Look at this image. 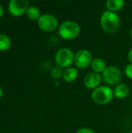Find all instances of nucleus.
<instances>
[{"instance_id": "nucleus-1", "label": "nucleus", "mask_w": 132, "mask_h": 133, "mask_svg": "<svg viewBox=\"0 0 132 133\" xmlns=\"http://www.w3.org/2000/svg\"><path fill=\"white\" fill-rule=\"evenodd\" d=\"M100 25L106 32L114 33L119 28L120 18L116 12L107 10L100 16Z\"/></svg>"}, {"instance_id": "nucleus-2", "label": "nucleus", "mask_w": 132, "mask_h": 133, "mask_svg": "<svg viewBox=\"0 0 132 133\" xmlns=\"http://www.w3.org/2000/svg\"><path fill=\"white\" fill-rule=\"evenodd\" d=\"M79 24L73 20H66L61 23L58 27V34L65 40H73L80 33Z\"/></svg>"}, {"instance_id": "nucleus-3", "label": "nucleus", "mask_w": 132, "mask_h": 133, "mask_svg": "<svg viewBox=\"0 0 132 133\" xmlns=\"http://www.w3.org/2000/svg\"><path fill=\"white\" fill-rule=\"evenodd\" d=\"M113 90L107 86H100L93 90L92 93L93 101L100 105H105L109 104L114 97Z\"/></svg>"}, {"instance_id": "nucleus-4", "label": "nucleus", "mask_w": 132, "mask_h": 133, "mask_svg": "<svg viewBox=\"0 0 132 133\" xmlns=\"http://www.w3.org/2000/svg\"><path fill=\"white\" fill-rule=\"evenodd\" d=\"M75 59V55L73 51L68 48H60L55 54L54 60L57 65L61 69L68 68Z\"/></svg>"}, {"instance_id": "nucleus-5", "label": "nucleus", "mask_w": 132, "mask_h": 133, "mask_svg": "<svg viewBox=\"0 0 132 133\" xmlns=\"http://www.w3.org/2000/svg\"><path fill=\"white\" fill-rule=\"evenodd\" d=\"M102 80L109 86H117L120 84L122 79L121 70L116 66H108L101 75Z\"/></svg>"}, {"instance_id": "nucleus-6", "label": "nucleus", "mask_w": 132, "mask_h": 133, "mask_svg": "<svg viewBox=\"0 0 132 133\" xmlns=\"http://www.w3.org/2000/svg\"><path fill=\"white\" fill-rule=\"evenodd\" d=\"M93 56L91 52L87 49H81L75 55L74 63L75 67L80 69H85L91 65Z\"/></svg>"}, {"instance_id": "nucleus-7", "label": "nucleus", "mask_w": 132, "mask_h": 133, "mask_svg": "<svg viewBox=\"0 0 132 133\" xmlns=\"http://www.w3.org/2000/svg\"><path fill=\"white\" fill-rule=\"evenodd\" d=\"M39 27L47 32L54 30L58 26V19L51 14H43L37 21Z\"/></svg>"}, {"instance_id": "nucleus-8", "label": "nucleus", "mask_w": 132, "mask_h": 133, "mask_svg": "<svg viewBox=\"0 0 132 133\" xmlns=\"http://www.w3.org/2000/svg\"><path fill=\"white\" fill-rule=\"evenodd\" d=\"M29 8L27 0H11L9 3V10L13 16H21Z\"/></svg>"}, {"instance_id": "nucleus-9", "label": "nucleus", "mask_w": 132, "mask_h": 133, "mask_svg": "<svg viewBox=\"0 0 132 133\" xmlns=\"http://www.w3.org/2000/svg\"><path fill=\"white\" fill-rule=\"evenodd\" d=\"M102 81V76L99 73H96L94 72H91L86 74L84 77V86L91 90H95L100 87V83Z\"/></svg>"}, {"instance_id": "nucleus-10", "label": "nucleus", "mask_w": 132, "mask_h": 133, "mask_svg": "<svg viewBox=\"0 0 132 133\" xmlns=\"http://www.w3.org/2000/svg\"><path fill=\"white\" fill-rule=\"evenodd\" d=\"M129 93H130V88L127 84L124 83H120L117 85L114 90V96L119 99H123L127 97Z\"/></svg>"}, {"instance_id": "nucleus-11", "label": "nucleus", "mask_w": 132, "mask_h": 133, "mask_svg": "<svg viewBox=\"0 0 132 133\" xmlns=\"http://www.w3.org/2000/svg\"><path fill=\"white\" fill-rule=\"evenodd\" d=\"M91 69H93V72L96 73H103L104 70L107 69V65L106 62L103 59L100 58H95L93 59L91 62Z\"/></svg>"}, {"instance_id": "nucleus-12", "label": "nucleus", "mask_w": 132, "mask_h": 133, "mask_svg": "<svg viewBox=\"0 0 132 133\" xmlns=\"http://www.w3.org/2000/svg\"><path fill=\"white\" fill-rule=\"evenodd\" d=\"M78 69L74 67H68L63 72V79L67 83H72L78 77Z\"/></svg>"}, {"instance_id": "nucleus-13", "label": "nucleus", "mask_w": 132, "mask_h": 133, "mask_svg": "<svg viewBox=\"0 0 132 133\" xmlns=\"http://www.w3.org/2000/svg\"><path fill=\"white\" fill-rule=\"evenodd\" d=\"M124 5V2L123 0H108L106 2V6L108 11L110 12H117L121 10Z\"/></svg>"}, {"instance_id": "nucleus-14", "label": "nucleus", "mask_w": 132, "mask_h": 133, "mask_svg": "<svg viewBox=\"0 0 132 133\" xmlns=\"http://www.w3.org/2000/svg\"><path fill=\"white\" fill-rule=\"evenodd\" d=\"M26 16L29 19H33V20H35V19H38L40 17V11L39 9L35 7V6H30L26 12Z\"/></svg>"}, {"instance_id": "nucleus-15", "label": "nucleus", "mask_w": 132, "mask_h": 133, "mask_svg": "<svg viewBox=\"0 0 132 133\" xmlns=\"http://www.w3.org/2000/svg\"><path fill=\"white\" fill-rule=\"evenodd\" d=\"M11 46V40L10 38L5 35L0 34V51L8 50Z\"/></svg>"}, {"instance_id": "nucleus-16", "label": "nucleus", "mask_w": 132, "mask_h": 133, "mask_svg": "<svg viewBox=\"0 0 132 133\" xmlns=\"http://www.w3.org/2000/svg\"><path fill=\"white\" fill-rule=\"evenodd\" d=\"M51 75L52 78H54L55 79H58L61 78L63 76L62 69L60 68V67H58V66L53 68L52 70L51 71Z\"/></svg>"}, {"instance_id": "nucleus-17", "label": "nucleus", "mask_w": 132, "mask_h": 133, "mask_svg": "<svg viewBox=\"0 0 132 133\" xmlns=\"http://www.w3.org/2000/svg\"><path fill=\"white\" fill-rule=\"evenodd\" d=\"M124 72H125V75L127 76V77H128L129 79H132V64L130 63L128 65H126L125 69H124Z\"/></svg>"}, {"instance_id": "nucleus-18", "label": "nucleus", "mask_w": 132, "mask_h": 133, "mask_svg": "<svg viewBox=\"0 0 132 133\" xmlns=\"http://www.w3.org/2000/svg\"><path fill=\"white\" fill-rule=\"evenodd\" d=\"M76 133H95V132L89 128H81L76 132Z\"/></svg>"}, {"instance_id": "nucleus-19", "label": "nucleus", "mask_w": 132, "mask_h": 133, "mask_svg": "<svg viewBox=\"0 0 132 133\" xmlns=\"http://www.w3.org/2000/svg\"><path fill=\"white\" fill-rule=\"evenodd\" d=\"M128 60L129 62L132 64V48L130 49V51H128Z\"/></svg>"}, {"instance_id": "nucleus-20", "label": "nucleus", "mask_w": 132, "mask_h": 133, "mask_svg": "<svg viewBox=\"0 0 132 133\" xmlns=\"http://www.w3.org/2000/svg\"><path fill=\"white\" fill-rule=\"evenodd\" d=\"M2 15H3V8H2V6L0 5V17H2Z\"/></svg>"}, {"instance_id": "nucleus-21", "label": "nucleus", "mask_w": 132, "mask_h": 133, "mask_svg": "<svg viewBox=\"0 0 132 133\" xmlns=\"http://www.w3.org/2000/svg\"><path fill=\"white\" fill-rule=\"evenodd\" d=\"M2 96V90L1 89V87H0V97Z\"/></svg>"}, {"instance_id": "nucleus-22", "label": "nucleus", "mask_w": 132, "mask_h": 133, "mask_svg": "<svg viewBox=\"0 0 132 133\" xmlns=\"http://www.w3.org/2000/svg\"><path fill=\"white\" fill-rule=\"evenodd\" d=\"M130 35H131V40H132V28H131V33H130Z\"/></svg>"}, {"instance_id": "nucleus-23", "label": "nucleus", "mask_w": 132, "mask_h": 133, "mask_svg": "<svg viewBox=\"0 0 132 133\" xmlns=\"http://www.w3.org/2000/svg\"><path fill=\"white\" fill-rule=\"evenodd\" d=\"M130 133H132V131H131V132H130Z\"/></svg>"}]
</instances>
